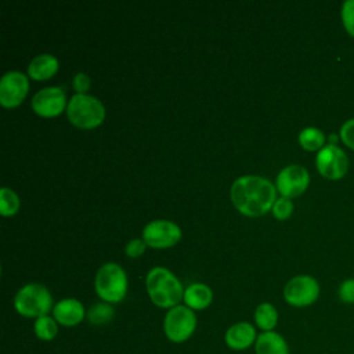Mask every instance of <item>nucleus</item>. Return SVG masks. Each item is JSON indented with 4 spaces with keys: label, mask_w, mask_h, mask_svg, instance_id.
<instances>
[{
    "label": "nucleus",
    "mask_w": 354,
    "mask_h": 354,
    "mask_svg": "<svg viewBox=\"0 0 354 354\" xmlns=\"http://www.w3.org/2000/svg\"><path fill=\"white\" fill-rule=\"evenodd\" d=\"M231 201L245 216H261L272 209L277 187L260 176H242L232 183Z\"/></svg>",
    "instance_id": "f257e3e1"
},
{
    "label": "nucleus",
    "mask_w": 354,
    "mask_h": 354,
    "mask_svg": "<svg viewBox=\"0 0 354 354\" xmlns=\"http://www.w3.org/2000/svg\"><path fill=\"white\" fill-rule=\"evenodd\" d=\"M151 301L160 308H173L184 297V288L177 277L163 267L152 268L145 279Z\"/></svg>",
    "instance_id": "f03ea898"
},
{
    "label": "nucleus",
    "mask_w": 354,
    "mask_h": 354,
    "mask_svg": "<svg viewBox=\"0 0 354 354\" xmlns=\"http://www.w3.org/2000/svg\"><path fill=\"white\" fill-rule=\"evenodd\" d=\"M14 307L22 317L39 318L47 315L54 308V303L51 293L44 285L28 283L17 292Z\"/></svg>",
    "instance_id": "7ed1b4c3"
},
{
    "label": "nucleus",
    "mask_w": 354,
    "mask_h": 354,
    "mask_svg": "<svg viewBox=\"0 0 354 354\" xmlns=\"http://www.w3.org/2000/svg\"><path fill=\"white\" fill-rule=\"evenodd\" d=\"M69 122L80 129H93L102 123L105 109L100 100L88 94H75L66 106Z\"/></svg>",
    "instance_id": "20e7f679"
},
{
    "label": "nucleus",
    "mask_w": 354,
    "mask_h": 354,
    "mask_svg": "<svg viewBox=\"0 0 354 354\" xmlns=\"http://www.w3.org/2000/svg\"><path fill=\"white\" fill-rule=\"evenodd\" d=\"M94 286L100 299L106 303H118L127 292L126 272L119 264L106 263L97 271Z\"/></svg>",
    "instance_id": "39448f33"
},
{
    "label": "nucleus",
    "mask_w": 354,
    "mask_h": 354,
    "mask_svg": "<svg viewBox=\"0 0 354 354\" xmlns=\"http://www.w3.org/2000/svg\"><path fill=\"white\" fill-rule=\"evenodd\" d=\"M196 328V315L187 306H176L170 308L163 319V332L173 343L187 342Z\"/></svg>",
    "instance_id": "423d86ee"
},
{
    "label": "nucleus",
    "mask_w": 354,
    "mask_h": 354,
    "mask_svg": "<svg viewBox=\"0 0 354 354\" xmlns=\"http://www.w3.org/2000/svg\"><path fill=\"white\" fill-rule=\"evenodd\" d=\"M315 167L325 180L337 181L348 173L350 159L342 147L326 144L315 155Z\"/></svg>",
    "instance_id": "0eeeda50"
},
{
    "label": "nucleus",
    "mask_w": 354,
    "mask_h": 354,
    "mask_svg": "<svg viewBox=\"0 0 354 354\" xmlns=\"http://www.w3.org/2000/svg\"><path fill=\"white\" fill-rule=\"evenodd\" d=\"M321 293L319 282L307 274L290 278L283 286V299L292 307H308L314 304Z\"/></svg>",
    "instance_id": "6e6552de"
},
{
    "label": "nucleus",
    "mask_w": 354,
    "mask_h": 354,
    "mask_svg": "<svg viewBox=\"0 0 354 354\" xmlns=\"http://www.w3.org/2000/svg\"><path fill=\"white\" fill-rule=\"evenodd\" d=\"M310 184V173L304 166L289 165L277 176V191L285 198H296L301 195Z\"/></svg>",
    "instance_id": "1a4fd4ad"
},
{
    "label": "nucleus",
    "mask_w": 354,
    "mask_h": 354,
    "mask_svg": "<svg viewBox=\"0 0 354 354\" xmlns=\"http://www.w3.org/2000/svg\"><path fill=\"white\" fill-rule=\"evenodd\" d=\"M181 238V230L169 220H155L148 223L142 231V239L152 248H170Z\"/></svg>",
    "instance_id": "9d476101"
},
{
    "label": "nucleus",
    "mask_w": 354,
    "mask_h": 354,
    "mask_svg": "<svg viewBox=\"0 0 354 354\" xmlns=\"http://www.w3.org/2000/svg\"><path fill=\"white\" fill-rule=\"evenodd\" d=\"M28 77L18 71L7 72L0 80V104L6 108L19 105L28 94Z\"/></svg>",
    "instance_id": "9b49d317"
},
{
    "label": "nucleus",
    "mask_w": 354,
    "mask_h": 354,
    "mask_svg": "<svg viewBox=\"0 0 354 354\" xmlns=\"http://www.w3.org/2000/svg\"><path fill=\"white\" fill-rule=\"evenodd\" d=\"M66 104L65 93L59 87H46L37 91L32 100L33 111L44 118L59 115Z\"/></svg>",
    "instance_id": "f8f14e48"
},
{
    "label": "nucleus",
    "mask_w": 354,
    "mask_h": 354,
    "mask_svg": "<svg viewBox=\"0 0 354 354\" xmlns=\"http://www.w3.org/2000/svg\"><path fill=\"white\" fill-rule=\"evenodd\" d=\"M256 328L250 322H236L231 325L224 335V342L228 348L242 351L256 343L257 339Z\"/></svg>",
    "instance_id": "ddd939ff"
},
{
    "label": "nucleus",
    "mask_w": 354,
    "mask_h": 354,
    "mask_svg": "<svg viewBox=\"0 0 354 354\" xmlns=\"http://www.w3.org/2000/svg\"><path fill=\"white\" fill-rule=\"evenodd\" d=\"M86 315L84 306L73 297L57 301L53 308V317L62 326H75L80 324Z\"/></svg>",
    "instance_id": "4468645a"
},
{
    "label": "nucleus",
    "mask_w": 354,
    "mask_h": 354,
    "mask_svg": "<svg viewBox=\"0 0 354 354\" xmlns=\"http://www.w3.org/2000/svg\"><path fill=\"white\" fill-rule=\"evenodd\" d=\"M256 354H289V344L286 339L275 332H261L254 343Z\"/></svg>",
    "instance_id": "2eb2a0df"
},
{
    "label": "nucleus",
    "mask_w": 354,
    "mask_h": 354,
    "mask_svg": "<svg viewBox=\"0 0 354 354\" xmlns=\"http://www.w3.org/2000/svg\"><path fill=\"white\" fill-rule=\"evenodd\" d=\"M183 300L191 310H203L210 306L213 300V292L207 285L195 282L185 288Z\"/></svg>",
    "instance_id": "dca6fc26"
},
{
    "label": "nucleus",
    "mask_w": 354,
    "mask_h": 354,
    "mask_svg": "<svg viewBox=\"0 0 354 354\" xmlns=\"http://www.w3.org/2000/svg\"><path fill=\"white\" fill-rule=\"evenodd\" d=\"M57 71L58 59L51 54H40L35 57L28 66V73L35 80L50 79Z\"/></svg>",
    "instance_id": "f3484780"
},
{
    "label": "nucleus",
    "mask_w": 354,
    "mask_h": 354,
    "mask_svg": "<svg viewBox=\"0 0 354 354\" xmlns=\"http://www.w3.org/2000/svg\"><path fill=\"white\" fill-rule=\"evenodd\" d=\"M297 141L303 149L308 152H318L328 144V137L321 129L308 126L299 133Z\"/></svg>",
    "instance_id": "a211bd4d"
},
{
    "label": "nucleus",
    "mask_w": 354,
    "mask_h": 354,
    "mask_svg": "<svg viewBox=\"0 0 354 354\" xmlns=\"http://www.w3.org/2000/svg\"><path fill=\"white\" fill-rule=\"evenodd\" d=\"M254 324L263 332L274 330L278 324V311L271 303H261L254 310Z\"/></svg>",
    "instance_id": "6ab92c4d"
},
{
    "label": "nucleus",
    "mask_w": 354,
    "mask_h": 354,
    "mask_svg": "<svg viewBox=\"0 0 354 354\" xmlns=\"http://www.w3.org/2000/svg\"><path fill=\"white\" fill-rule=\"evenodd\" d=\"M35 335L43 342H51L58 333V322L54 317L43 315L35 319L33 324Z\"/></svg>",
    "instance_id": "aec40b11"
},
{
    "label": "nucleus",
    "mask_w": 354,
    "mask_h": 354,
    "mask_svg": "<svg viewBox=\"0 0 354 354\" xmlns=\"http://www.w3.org/2000/svg\"><path fill=\"white\" fill-rule=\"evenodd\" d=\"M115 315L113 308L111 307L109 303L102 301V303H95L93 304L88 311H87V319L93 325H102L109 322Z\"/></svg>",
    "instance_id": "412c9836"
},
{
    "label": "nucleus",
    "mask_w": 354,
    "mask_h": 354,
    "mask_svg": "<svg viewBox=\"0 0 354 354\" xmlns=\"http://www.w3.org/2000/svg\"><path fill=\"white\" fill-rule=\"evenodd\" d=\"M19 209V199L18 195L4 187L0 189V213L3 216H12L17 213V210Z\"/></svg>",
    "instance_id": "4be33fe9"
},
{
    "label": "nucleus",
    "mask_w": 354,
    "mask_h": 354,
    "mask_svg": "<svg viewBox=\"0 0 354 354\" xmlns=\"http://www.w3.org/2000/svg\"><path fill=\"white\" fill-rule=\"evenodd\" d=\"M340 21L346 33L354 39V0H344L340 7Z\"/></svg>",
    "instance_id": "5701e85b"
},
{
    "label": "nucleus",
    "mask_w": 354,
    "mask_h": 354,
    "mask_svg": "<svg viewBox=\"0 0 354 354\" xmlns=\"http://www.w3.org/2000/svg\"><path fill=\"white\" fill-rule=\"evenodd\" d=\"M272 214L278 220H286L293 213V202L289 198L281 196L277 198L274 206H272Z\"/></svg>",
    "instance_id": "b1692460"
},
{
    "label": "nucleus",
    "mask_w": 354,
    "mask_h": 354,
    "mask_svg": "<svg viewBox=\"0 0 354 354\" xmlns=\"http://www.w3.org/2000/svg\"><path fill=\"white\" fill-rule=\"evenodd\" d=\"M339 137L346 148L354 151V118H350L343 122V124L339 129Z\"/></svg>",
    "instance_id": "393cba45"
},
{
    "label": "nucleus",
    "mask_w": 354,
    "mask_h": 354,
    "mask_svg": "<svg viewBox=\"0 0 354 354\" xmlns=\"http://www.w3.org/2000/svg\"><path fill=\"white\" fill-rule=\"evenodd\" d=\"M337 297L344 304H354V278H346L340 282Z\"/></svg>",
    "instance_id": "a878e982"
},
{
    "label": "nucleus",
    "mask_w": 354,
    "mask_h": 354,
    "mask_svg": "<svg viewBox=\"0 0 354 354\" xmlns=\"http://www.w3.org/2000/svg\"><path fill=\"white\" fill-rule=\"evenodd\" d=\"M72 84H73V88L76 90V94H86V91L88 90V86H90V79L86 73L80 72V73L75 75Z\"/></svg>",
    "instance_id": "bb28decb"
},
{
    "label": "nucleus",
    "mask_w": 354,
    "mask_h": 354,
    "mask_svg": "<svg viewBox=\"0 0 354 354\" xmlns=\"http://www.w3.org/2000/svg\"><path fill=\"white\" fill-rule=\"evenodd\" d=\"M145 242L144 239H131L127 245H126V253L130 257H138L140 254H142V252L145 250Z\"/></svg>",
    "instance_id": "cd10ccee"
}]
</instances>
